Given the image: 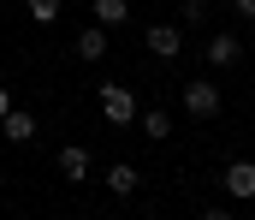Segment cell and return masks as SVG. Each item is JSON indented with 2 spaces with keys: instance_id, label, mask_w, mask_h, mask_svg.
Listing matches in <instances>:
<instances>
[{
  "instance_id": "6da1fadb",
  "label": "cell",
  "mask_w": 255,
  "mask_h": 220,
  "mask_svg": "<svg viewBox=\"0 0 255 220\" xmlns=\"http://www.w3.org/2000/svg\"><path fill=\"white\" fill-rule=\"evenodd\" d=\"M101 113H107V125H130L136 119V95L125 83H101Z\"/></svg>"
},
{
  "instance_id": "7a4b0ae2",
  "label": "cell",
  "mask_w": 255,
  "mask_h": 220,
  "mask_svg": "<svg viewBox=\"0 0 255 220\" xmlns=\"http://www.w3.org/2000/svg\"><path fill=\"white\" fill-rule=\"evenodd\" d=\"M184 113H196V119H214V113H220V89H214L208 77H190V83H184Z\"/></svg>"
},
{
  "instance_id": "3957f363",
  "label": "cell",
  "mask_w": 255,
  "mask_h": 220,
  "mask_svg": "<svg viewBox=\"0 0 255 220\" xmlns=\"http://www.w3.org/2000/svg\"><path fill=\"white\" fill-rule=\"evenodd\" d=\"M148 54L154 60H178V48H184V36H178V24H148Z\"/></svg>"
},
{
  "instance_id": "277c9868",
  "label": "cell",
  "mask_w": 255,
  "mask_h": 220,
  "mask_svg": "<svg viewBox=\"0 0 255 220\" xmlns=\"http://www.w3.org/2000/svg\"><path fill=\"white\" fill-rule=\"evenodd\" d=\"M226 191H232L238 203H250L255 197V161H232V167H226Z\"/></svg>"
},
{
  "instance_id": "5b68a950",
  "label": "cell",
  "mask_w": 255,
  "mask_h": 220,
  "mask_svg": "<svg viewBox=\"0 0 255 220\" xmlns=\"http://www.w3.org/2000/svg\"><path fill=\"white\" fill-rule=\"evenodd\" d=\"M136 185H142V173H136L130 161H113V167H107V191H113V197H136Z\"/></svg>"
},
{
  "instance_id": "8992f818",
  "label": "cell",
  "mask_w": 255,
  "mask_h": 220,
  "mask_svg": "<svg viewBox=\"0 0 255 220\" xmlns=\"http://www.w3.org/2000/svg\"><path fill=\"white\" fill-rule=\"evenodd\" d=\"M238 54H244V42H238V36H226V30H220V36H208V66H238Z\"/></svg>"
},
{
  "instance_id": "52a82bcc",
  "label": "cell",
  "mask_w": 255,
  "mask_h": 220,
  "mask_svg": "<svg viewBox=\"0 0 255 220\" xmlns=\"http://www.w3.org/2000/svg\"><path fill=\"white\" fill-rule=\"evenodd\" d=\"M0 131H6L12 143H30V137H36V113H18V107H12V113L0 119Z\"/></svg>"
},
{
  "instance_id": "ba28073f",
  "label": "cell",
  "mask_w": 255,
  "mask_h": 220,
  "mask_svg": "<svg viewBox=\"0 0 255 220\" xmlns=\"http://www.w3.org/2000/svg\"><path fill=\"white\" fill-rule=\"evenodd\" d=\"M125 18H130V6H125V0H95V24H101V30H119Z\"/></svg>"
},
{
  "instance_id": "9c48e42d",
  "label": "cell",
  "mask_w": 255,
  "mask_h": 220,
  "mask_svg": "<svg viewBox=\"0 0 255 220\" xmlns=\"http://www.w3.org/2000/svg\"><path fill=\"white\" fill-rule=\"evenodd\" d=\"M60 173L65 179H89V149H77V143L60 149Z\"/></svg>"
},
{
  "instance_id": "30bf717a",
  "label": "cell",
  "mask_w": 255,
  "mask_h": 220,
  "mask_svg": "<svg viewBox=\"0 0 255 220\" xmlns=\"http://www.w3.org/2000/svg\"><path fill=\"white\" fill-rule=\"evenodd\" d=\"M101 54H107V30L95 24V30H83V36H77V60H101Z\"/></svg>"
},
{
  "instance_id": "8fae6325",
  "label": "cell",
  "mask_w": 255,
  "mask_h": 220,
  "mask_svg": "<svg viewBox=\"0 0 255 220\" xmlns=\"http://www.w3.org/2000/svg\"><path fill=\"white\" fill-rule=\"evenodd\" d=\"M142 131H148L154 143H160V137H172V113H160V107H148V113H142Z\"/></svg>"
},
{
  "instance_id": "7c38bea8",
  "label": "cell",
  "mask_w": 255,
  "mask_h": 220,
  "mask_svg": "<svg viewBox=\"0 0 255 220\" xmlns=\"http://www.w3.org/2000/svg\"><path fill=\"white\" fill-rule=\"evenodd\" d=\"M24 12H30L36 24H54V18H60V0H24Z\"/></svg>"
},
{
  "instance_id": "4fadbf2b",
  "label": "cell",
  "mask_w": 255,
  "mask_h": 220,
  "mask_svg": "<svg viewBox=\"0 0 255 220\" xmlns=\"http://www.w3.org/2000/svg\"><path fill=\"white\" fill-rule=\"evenodd\" d=\"M178 12H184V24H208V0H178Z\"/></svg>"
},
{
  "instance_id": "5bb4252c",
  "label": "cell",
  "mask_w": 255,
  "mask_h": 220,
  "mask_svg": "<svg viewBox=\"0 0 255 220\" xmlns=\"http://www.w3.org/2000/svg\"><path fill=\"white\" fill-rule=\"evenodd\" d=\"M232 6H238V12H244V18H255V0H232Z\"/></svg>"
},
{
  "instance_id": "9a60e30c",
  "label": "cell",
  "mask_w": 255,
  "mask_h": 220,
  "mask_svg": "<svg viewBox=\"0 0 255 220\" xmlns=\"http://www.w3.org/2000/svg\"><path fill=\"white\" fill-rule=\"evenodd\" d=\"M202 220H232V209H208V215H202Z\"/></svg>"
},
{
  "instance_id": "2e32d148",
  "label": "cell",
  "mask_w": 255,
  "mask_h": 220,
  "mask_svg": "<svg viewBox=\"0 0 255 220\" xmlns=\"http://www.w3.org/2000/svg\"><path fill=\"white\" fill-rule=\"evenodd\" d=\"M6 113H12V95H6V89H0V119H6Z\"/></svg>"
}]
</instances>
